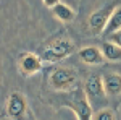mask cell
Instances as JSON below:
<instances>
[{
    "label": "cell",
    "instance_id": "1",
    "mask_svg": "<svg viewBox=\"0 0 121 120\" xmlns=\"http://www.w3.org/2000/svg\"><path fill=\"white\" fill-rule=\"evenodd\" d=\"M56 106L58 107H68L69 110H73L78 120L94 119L92 106H91V102L84 92V88L81 84H78L71 91H66L65 94H60L56 97Z\"/></svg>",
    "mask_w": 121,
    "mask_h": 120
},
{
    "label": "cell",
    "instance_id": "2",
    "mask_svg": "<svg viewBox=\"0 0 121 120\" xmlns=\"http://www.w3.org/2000/svg\"><path fill=\"white\" fill-rule=\"evenodd\" d=\"M74 50H76L74 42L61 37V39L53 41L52 44H48L40 52V58H42V62H47V63H58V62L68 58L69 55H73Z\"/></svg>",
    "mask_w": 121,
    "mask_h": 120
},
{
    "label": "cell",
    "instance_id": "3",
    "mask_svg": "<svg viewBox=\"0 0 121 120\" xmlns=\"http://www.w3.org/2000/svg\"><path fill=\"white\" fill-rule=\"evenodd\" d=\"M48 83L50 86L56 91H71L78 86V73L73 68H66V67H58L55 68L50 76H48Z\"/></svg>",
    "mask_w": 121,
    "mask_h": 120
},
{
    "label": "cell",
    "instance_id": "4",
    "mask_svg": "<svg viewBox=\"0 0 121 120\" xmlns=\"http://www.w3.org/2000/svg\"><path fill=\"white\" fill-rule=\"evenodd\" d=\"M116 7H118L116 3H105L89 16V29L94 34H103V31L107 28V23H108V19H110Z\"/></svg>",
    "mask_w": 121,
    "mask_h": 120
},
{
    "label": "cell",
    "instance_id": "5",
    "mask_svg": "<svg viewBox=\"0 0 121 120\" xmlns=\"http://www.w3.org/2000/svg\"><path fill=\"white\" fill-rule=\"evenodd\" d=\"M28 102L26 97L18 91H13L8 96L7 115L13 120H28Z\"/></svg>",
    "mask_w": 121,
    "mask_h": 120
},
{
    "label": "cell",
    "instance_id": "6",
    "mask_svg": "<svg viewBox=\"0 0 121 120\" xmlns=\"http://www.w3.org/2000/svg\"><path fill=\"white\" fill-rule=\"evenodd\" d=\"M84 92H86L89 102L92 101V99H95V101L103 99L107 94H105V89H103L102 76H99V75H91V76L86 80V83H84Z\"/></svg>",
    "mask_w": 121,
    "mask_h": 120
},
{
    "label": "cell",
    "instance_id": "7",
    "mask_svg": "<svg viewBox=\"0 0 121 120\" xmlns=\"http://www.w3.org/2000/svg\"><path fill=\"white\" fill-rule=\"evenodd\" d=\"M42 67H44V62H42L40 55H37V54L26 52L19 58V70H21V73L26 75V76L39 73L42 70Z\"/></svg>",
    "mask_w": 121,
    "mask_h": 120
},
{
    "label": "cell",
    "instance_id": "8",
    "mask_svg": "<svg viewBox=\"0 0 121 120\" xmlns=\"http://www.w3.org/2000/svg\"><path fill=\"white\" fill-rule=\"evenodd\" d=\"M79 58L82 60L84 63L87 65H102L105 62V58L102 55V50L95 46H87L82 47L79 50Z\"/></svg>",
    "mask_w": 121,
    "mask_h": 120
},
{
    "label": "cell",
    "instance_id": "9",
    "mask_svg": "<svg viewBox=\"0 0 121 120\" xmlns=\"http://www.w3.org/2000/svg\"><path fill=\"white\" fill-rule=\"evenodd\" d=\"M105 94L110 97H116L121 94V75L120 73H107L102 78Z\"/></svg>",
    "mask_w": 121,
    "mask_h": 120
},
{
    "label": "cell",
    "instance_id": "10",
    "mask_svg": "<svg viewBox=\"0 0 121 120\" xmlns=\"http://www.w3.org/2000/svg\"><path fill=\"white\" fill-rule=\"evenodd\" d=\"M52 11H53V15H55L61 23H71V21L74 19V16H76L74 10L71 8L69 5L63 3V2H56L55 7L52 8Z\"/></svg>",
    "mask_w": 121,
    "mask_h": 120
},
{
    "label": "cell",
    "instance_id": "11",
    "mask_svg": "<svg viewBox=\"0 0 121 120\" xmlns=\"http://www.w3.org/2000/svg\"><path fill=\"white\" fill-rule=\"evenodd\" d=\"M120 31H121V5H118L115 8V11L112 13L102 36H113V34H116Z\"/></svg>",
    "mask_w": 121,
    "mask_h": 120
},
{
    "label": "cell",
    "instance_id": "12",
    "mask_svg": "<svg viewBox=\"0 0 121 120\" xmlns=\"http://www.w3.org/2000/svg\"><path fill=\"white\" fill-rule=\"evenodd\" d=\"M100 50H102L103 58L108 60V62H120L121 60V47H118L116 44H113L112 41L103 42L102 47H100Z\"/></svg>",
    "mask_w": 121,
    "mask_h": 120
},
{
    "label": "cell",
    "instance_id": "13",
    "mask_svg": "<svg viewBox=\"0 0 121 120\" xmlns=\"http://www.w3.org/2000/svg\"><path fill=\"white\" fill-rule=\"evenodd\" d=\"M92 120H115V114L110 109H102V110L95 112Z\"/></svg>",
    "mask_w": 121,
    "mask_h": 120
},
{
    "label": "cell",
    "instance_id": "14",
    "mask_svg": "<svg viewBox=\"0 0 121 120\" xmlns=\"http://www.w3.org/2000/svg\"><path fill=\"white\" fill-rule=\"evenodd\" d=\"M110 39H112L113 44H116L118 47H121V31L116 33V34H113V36H110Z\"/></svg>",
    "mask_w": 121,
    "mask_h": 120
},
{
    "label": "cell",
    "instance_id": "15",
    "mask_svg": "<svg viewBox=\"0 0 121 120\" xmlns=\"http://www.w3.org/2000/svg\"><path fill=\"white\" fill-rule=\"evenodd\" d=\"M55 3H56V0H55V2H48V0L44 2V5H45V7H50V8H53V7H55Z\"/></svg>",
    "mask_w": 121,
    "mask_h": 120
},
{
    "label": "cell",
    "instance_id": "16",
    "mask_svg": "<svg viewBox=\"0 0 121 120\" xmlns=\"http://www.w3.org/2000/svg\"><path fill=\"white\" fill-rule=\"evenodd\" d=\"M0 120H8V119H7V117H5V115H3V117H0Z\"/></svg>",
    "mask_w": 121,
    "mask_h": 120
}]
</instances>
